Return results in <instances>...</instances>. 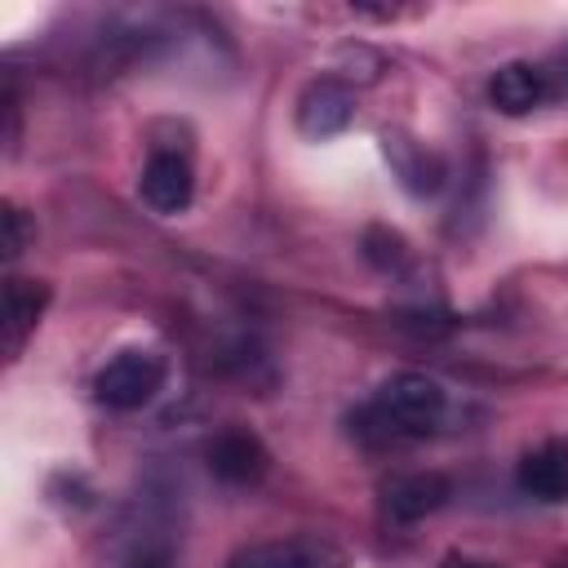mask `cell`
<instances>
[{"label": "cell", "instance_id": "2", "mask_svg": "<svg viewBox=\"0 0 568 568\" xmlns=\"http://www.w3.org/2000/svg\"><path fill=\"white\" fill-rule=\"evenodd\" d=\"M164 355L146 351V346H129L115 359H106L93 377V399L115 408V413H133L142 404L155 399V390L164 386Z\"/></svg>", "mask_w": 568, "mask_h": 568}, {"label": "cell", "instance_id": "12", "mask_svg": "<svg viewBox=\"0 0 568 568\" xmlns=\"http://www.w3.org/2000/svg\"><path fill=\"white\" fill-rule=\"evenodd\" d=\"M31 240H36V222L18 204H4V257L13 262Z\"/></svg>", "mask_w": 568, "mask_h": 568}, {"label": "cell", "instance_id": "5", "mask_svg": "<svg viewBox=\"0 0 568 568\" xmlns=\"http://www.w3.org/2000/svg\"><path fill=\"white\" fill-rule=\"evenodd\" d=\"M351 115H355V93H351V84H342L337 75L311 80V84L302 89V98H297V129H302L306 138H315V142L337 138V133L351 124Z\"/></svg>", "mask_w": 568, "mask_h": 568}, {"label": "cell", "instance_id": "16", "mask_svg": "<svg viewBox=\"0 0 568 568\" xmlns=\"http://www.w3.org/2000/svg\"><path fill=\"white\" fill-rule=\"evenodd\" d=\"M559 568H568V559H564V564H559Z\"/></svg>", "mask_w": 568, "mask_h": 568}, {"label": "cell", "instance_id": "6", "mask_svg": "<svg viewBox=\"0 0 568 568\" xmlns=\"http://www.w3.org/2000/svg\"><path fill=\"white\" fill-rule=\"evenodd\" d=\"M204 462H209V470H213L222 484H231V488L257 484V479L266 475V466H271L266 444H262L253 430H244V426H231V430L213 435L209 448H204Z\"/></svg>", "mask_w": 568, "mask_h": 568}, {"label": "cell", "instance_id": "13", "mask_svg": "<svg viewBox=\"0 0 568 568\" xmlns=\"http://www.w3.org/2000/svg\"><path fill=\"white\" fill-rule=\"evenodd\" d=\"M124 568H173V546L169 541H138L129 550Z\"/></svg>", "mask_w": 568, "mask_h": 568}, {"label": "cell", "instance_id": "3", "mask_svg": "<svg viewBox=\"0 0 568 568\" xmlns=\"http://www.w3.org/2000/svg\"><path fill=\"white\" fill-rule=\"evenodd\" d=\"M195 195V173H191V160L178 155V151H151V160L142 164L138 173V200L160 213V217H173V213H186Z\"/></svg>", "mask_w": 568, "mask_h": 568}, {"label": "cell", "instance_id": "15", "mask_svg": "<svg viewBox=\"0 0 568 568\" xmlns=\"http://www.w3.org/2000/svg\"><path fill=\"white\" fill-rule=\"evenodd\" d=\"M439 568H497V564H488V559H470V555H448Z\"/></svg>", "mask_w": 568, "mask_h": 568}, {"label": "cell", "instance_id": "7", "mask_svg": "<svg viewBox=\"0 0 568 568\" xmlns=\"http://www.w3.org/2000/svg\"><path fill=\"white\" fill-rule=\"evenodd\" d=\"M453 497V484L439 470H408L382 484V510L395 524H417L426 515H435L444 501Z\"/></svg>", "mask_w": 568, "mask_h": 568}, {"label": "cell", "instance_id": "8", "mask_svg": "<svg viewBox=\"0 0 568 568\" xmlns=\"http://www.w3.org/2000/svg\"><path fill=\"white\" fill-rule=\"evenodd\" d=\"M382 151H386L399 186L413 191V195H435L444 186V178H448L444 160L426 142H417L413 133H404V129H386L382 133Z\"/></svg>", "mask_w": 568, "mask_h": 568}, {"label": "cell", "instance_id": "4", "mask_svg": "<svg viewBox=\"0 0 568 568\" xmlns=\"http://www.w3.org/2000/svg\"><path fill=\"white\" fill-rule=\"evenodd\" d=\"M226 568H346V555L324 537H275L244 546Z\"/></svg>", "mask_w": 568, "mask_h": 568}, {"label": "cell", "instance_id": "14", "mask_svg": "<svg viewBox=\"0 0 568 568\" xmlns=\"http://www.w3.org/2000/svg\"><path fill=\"white\" fill-rule=\"evenodd\" d=\"M546 71V80H550V93H559V89H568V44L550 58V67H541Z\"/></svg>", "mask_w": 568, "mask_h": 568}, {"label": "cell", "instance_id": "11", "mask_svg": "<svg viewBox=\"0 0 568 568\" xmlns=\"http://www.w3.org/2000/svg\"><path fill=\"white\" fill-rule=\"evenodd\" d=\"M550 98V80L541 67L532 62H501L488 80V102L501 115H528L532 106H541Z\"/></svg>", "mask_w": 568, "mask_h": 568}, {"label": "cell", "instance_id": "9", "mask_svg": "<svg viewBox=\"0 0 568 568\" xmlns=\"http://www.w3.org/2000/svg\"><path fill=\"white\" fill-rule=\"evenodd\" d=\"M515 484L537 501H564L568 497V435H555L528 448L515 466Z\"/></svg>", "mask_w": 568, "mask_h": 568}, {"label": "cell", "instance_id": "10", "mask_svg": "<svg viewBox=\"0 0 568 568\" xmlns=\"http://www.w3.org/2000/svg\"><path fill=\"white\" fill-rule=\"evenodd\" d=\"M44 306H49V284L44 280H22V275H9L4 280V320H0V333H4V355L9 359L36 333Z\"/></svg>", "mask_w": 568, "mask_h": 568}, {"label": "cell", "instance_id": "1", "mask_svg": "<svg viewBox=\"0 0 568 568\" xmlns=\"http://www.w3.org/2000/svg\"><path fill=\"white\" fill-rule=\"evenodd\" d=\"M448 413V395L435 377L426 373H395L386 377L368 404L351 417V435H359L364 444H404V439H422L430 435Z\"/></svg>", "mask_w": 568, "mask_h": 568}]
</instances>
